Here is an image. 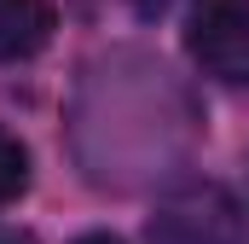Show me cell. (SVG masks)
I'll return each instance as SVG.
<instances>
[{
    "mask_svg": "<svg viewBox=\"0 0 249 244\" xmlns=\"http://www.w3.org/2000/svg\"><path fill=\"white\" fill-rule=\"evenodd\" d=\"M75 244H122V239H116V233H81Z\"/></svg>",
    "mask_w": 249,
    "mask_h": 244,
    "instance_id": "obj_8",
    "label": "cell"
},
{
    "mask_svg": "<svg viewBox=\"0 0 249 244\" xmlns=\"http://www.w3.org/2000/svg\"><path fill=\"white\" fill-rule=\"evenodd\" d=\"M168 105H180V93H174V81H168V70L151 59H139V53H116V59H105L93 76H87V87H81V105L75 111H105V117H122L116 128H81L75 140H93V134H105V151H93L87 157V175L99 186H122V169H127V140L139 134L145 140V157L162 169L168 157H180L191 140V111H174L168 117Z\"/></svg>",
    "mask_w": 249,
    "mask_h": 244,
    "instance_id": "obj_1",
    "label": "cell"
},
{
    "mask_svg": "<svg viewBox=\"0 0 249 244\" xmlns=\"http://www.w3.org/2000/svg\"><path fill=\"white\" fill-rule=\"evenodd\" d=\"M133 12H139V18H162V12H168V0H133Z\"/></svg>",
    "mask_w": 249,
    "mask_h": 244,
    "instance_id": "obj_7",
    "label": "cell"
},
{
    "mask_svg": "<svg viewBox=\"0 0 249 244\" xmlns=\"http://www.w3.org/2000/svg\"><path fill=\"white\" fill-rule=\"evenodd\" d=\"M29 192V145L0 128V203H18Z\"/></svg>",
    "mask_w": 249,
    "mask_h": 244,
    "instance_id": "obj_5",
    "label": "cell"
},
{
    "mask_svg": "<svg viewBox=\"0 0 249 244\" xmlns=\"http://www.w3.org/2000/svg\"><path fill=\"white\" fill-rule=\"evenodd\" d=\"M0 244H41L35 233H23V227H0Z\"/></svg>",
    "mask_w": 249,
    "mask_h": 244,
    "instance_id": "obj_6",
    "label": "cell"
},
{
    "mask_svg": "<svg viewBox=\"0 0 249 244\" xmlns=\"http://www.w3.org/2000/svg\"><path fill=\"white\" fill-rule=\"evenodd\" d=\"M186 47L220 87H249V0H191Z\"/></svg>",
    "mask_w": 249,
    "mask_h": 244,
    "instance_id": "obj_3",
    "label": "cell"
},
{
    "mask_svg": "<svg viewBox=\"0 0 249 244\" xmlns=\"http://www.w3.org/2000/svg\"><path fill=\"white\" fill-rule=\"evenodd\" d=\"M53 0H0V64H23L53 41Z\"/></svg>",
    "mask_w": 249,
    "mask_h": 244,
    "instance_id": "obj_4",
    "label": "cell"
},
{
    "mask_svg": "<svg viewBox=\"0 0 249 244\" xmlns=\"http://www.w3.org/2000/svg\"><path fill=\"white\" fill-rule=\"evenodd\" d=\"M145 244H244V209L226 186L186 181L168 192L145 227Z\"/></svg>",
    "mask_w": 249,
    "mask_h": 244,
    "instance_id": "obj_2",
    "label": "cell"
}]
</instances>
